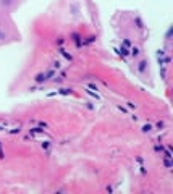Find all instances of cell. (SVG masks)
<instances>
[{"mask_svg":"<svg viewBox=\"0 0 173 194\" xmlns=\"http://www.w3.org/2000/svg\"><path fill=\"white\" fill-rule=\"evenodd\" d=\"M147 67H149V63H147V60H141L139 63H138V71L139 73H146V70H147Z\"/></svg>","mask_w":173,"mask_h":194,"instance_id":"cell-2","label":"cell"},{"mask_svg":"<svg viewBox=\"0 0 173 194\" xmlns=\"http://www.w3.org/2000/svg\"><path fill=\"white\" fill-rule=\"evenodd\" d=\"M126 105H128V107H130V109H131V110H136V107H138V105H136V104H133V102H128V104H126Z\"/></svg>","mask_w":173,"mask_h":194,"instance_id":"cell-20","label":"cell"},{"mask_svg":"<svg viewBox=\"0 0 173 194\" xmlns=\"http://www.w3.org/2000/svg\"><path fill=\"white\" fill-rule=\"evenodd\" d=\"M165 57V50H159L157 52V60H159V65H162V58Z\"/></svg>","mask_w":173,"mask_h":194,"instance_id":"cell-10","label":"cell"},{"mask_svg":"<svg viewBox=\"0 0 173 194\" xmlns=\"http://www.w3.org/2000/svg\"><path fill=\"white\" fill-rule=\"evenodd\" d=\"M55 68H60V62H54V63H52V70H55Z\"/></svg>","mask_w":173,"mask_h":194,"instance_id":"cell-19","label":"cell"},{"mask_svg":"<svg viewBox=\"0 0 173 194\" xmlns=\"http://www.w3.org/2000/svg\"><path fill=\"white\" fill-rule=\"evenodd\" d=\"M5 39H7V33L0 29V41H5Z\"/></svg>","mask_w":173,"mask_h":194,"instance_id":"cell-18","label":"cell"},{"mask_svg":"<svg viewBox=\"0 0 173 194\" xmlns=\"http://www.w3.org/2000/svg\"><path fill=\"white\" fill-rule=\"evenodd\" d=\"M71 92H73V89H71V88H62L60 91H58V94H62V96H70Z\"/></svg>","mask_w":173,"mask_h":194,"instance_id":"cell-6","label":"cell"},{"mask_svg":"<svg viewBox=\"0 0 173 194\" xmlns=\"http://www.w3.org/2000/svg\"><path fill=\"white\" fill-rule=\"evenodd\" d=\"M170 36H172V28H170V29H168V31H167V36H165V37H167V41H168V39H170Z\"/></svg>","mask_w":173,"mask_h":194,"instance_id":"cell-24","label":"cell"},{"mask_svg":"<svg viewBox=\"0 0 173 194\" xmlns=\"http://www.w3.org/2000/svg\"><path fill=\"white\" fill-rule=\"evenodd\" d=\"M164 165H165V168H168V170H170V168L173 167L172 159H167V157H165V159H164Z\"/></svg>","mask_w":173,"mask_h":194,"instance_id":"cell-11","label":"cell"},{"mask_svg":"<svg viewBox=\"0 0 173 194\" xmlns=\"http://www.w3.org/2000/svg\"><path fill=\"white\" fill-rule=\"evenodd\" d=\"M130 55H133L134 58H136V57H139V55H141V48L138 47V46H133V47L130 48Z\"/></svg>","mask_w":173,"mask_h":194,"instance_id":"cell-3","label":"cell"},{"mask_svg":"<svg viewBox=\"0 0 173 194\" xmlns=\"http://www.w3.org/2000/svg\"><path fill=\"white\" fill-rule=\"evenodd\" d=\"M71 39H73V42L76 44V46H78V47H81V36H79V34H76V33H73V34H71Z\"/></svg>","mask_w":173,"mask_h":194,"instance_id":"cell-4","label":"cell"},{"mask_svg":"<svg viewBox=\"0 0 173 194\" xmlns=\"http://www.w3.org/2000/svg\"><path fill=\"white\" fill-rule=\"evenodd\" d=\"M118 50H120V55H122V57H128V55H130V50H128V47H125V46H122Z\"/></svg>","mask_w":173,"mask_h":194,"instance_id":"cell-8","label":"cell"},{"mask_svg":"<svg viewBox=\"0 0 173 194\" xmlns=\"http://www.w3.org/2000/svg\"><path fill=\"white\" fill-rule=\"evenodd\" d=\"M152 130H154V126H152V125H144V126L141 128V131H143V133H151Z\"/></svg>","mask_w":173,"mask_h":194,"instance_id":"cell-9","label":"cell"},{"mask_svg":"<svg viewBox=\"0 0 173 194\" xmlns=\"http://www.w3.org/2000/svg\"><path fill=\"white\" fill-rule=\"evenodd\" d=\"M5 157V152H3V149H2V143H0V159H3Z\"/></svg>","mask_w":173,"mask_h":194,"instance_id":"cell-22","label":"cell"},{"mask_svg":"<svg viewBox=\"0 0 173 194\" xmlns=\"http://www.w3.org/2000/svg\"><path fill=\"white\" fill-rule=\"evenodd\" d=\"M155 128H157V130H164V128H165V121L164 120L157 121V123H155Z\"/></svg>","mask_w":173,"mask_h":194,"instance_id":"cell-14","label":"cell"},{"mask_svg":"<svg viewBox=\"0 0 173 194\" xmlns=\"http://www.w3.org/2000/svg\"><path fill=\"white\" fill-rule=\"evenodd\" d=\"M29 133L31 134H39V133H44V130H42V128H33V130H29Z\"/></svg>","mask_w":173,"mask_h":194,"instance_id":"cell-13","label":"cell"},{"mask_svg":"<svg viewBox=\"0 0 173 194\" xmlns=\"http://www.w3.org/2000/svg\"><path fill=\"white\" fill-rule=\"evenodd\" d=\"M20 131H21V126H16V128H13V130H10L8 133L10 134H16V133H20Z\"/></svg>","mask_w":173,"mask_h":194,"instance_id":"cell-15","label":"cell"},{"mask_svg":"<svg viewBox=\"0 0 173 194\" xmlns=\"http://www.w3.org/2000/svg\"><path fill=\"white\" fill-rule=\"evenodd\" d=\"M58 52H60V54L63 55L65 58H67V60H70V62L73 60V55H71V54H68V52L65 50V48H62V47H60V48H58Z\"/></svg>","mask_w":173,"mask_h":194,"instance_id":"cell-5","label":"cell"},{"mask_svg":"<svg viewBox=\"0 0 173 194\" xmlns=\"http://www.w3.org/2000/svg\"><path fill=\"white\" fill-rule=\"evenodd\" d=\"M94 41H96V36H91V37H88L83 44H91V42H94Z\"/></svg>","mask_w":173,"mask_h":194,"instance_id":"cell-17","label":"cell"},{"mask_svg":"<svg viewBox=\"0 0 173 194\" xmlns=\"http://www.w3.org/2000/svg\"><path fill=\"white\" fill-rule=\"evenodd\" d=\"M50 147V143L49 141H46V143H42V149H49Z\"/></svg>","mask_w":173,"mask_h":194,"instance_id":"cell-21","label":"cell"},{"mask_svg":"<svg viewBox=\"0 0 173 194\" xmlns=\"http://www.w3.org/2000/svg\"><path fill=\"white\" fill-rule=\"evenodd\" d=\"M134 23H136V28H138V29H144V23H143V20H141L139 16H136V18H134Z\"/></svg>","mask_w":173,"mask_h":194,"instance_id":"cell-7","label":"cell"},{"mask_svg":"<svg viewBox=\"0 0 173 194\" xmlns=\"http://www.w3.org/2000/svg\"><path fill=\"white\" fill-rule=\"evenodd\" d=\"M0 3H2L3 7H12L13 3H15V0H0Z\"/></svg>","mask_w":173,"mask_h":194,"instance_id":"cell-12","label":"cell"},{"mask_svg":"<svg viewBox=\"0 0 173 194\" xmlns=\"http://www.w3.org/2000/svg\"><path fill=\"white\" fill-rule=\"evenodd\" d=\"M65 41H67L65 37H58V39H57V46H58V47H62V46L65 44Z\"/></svg>","mask_w":173,"mask_h":194,"instance_id":"cell-16","label":"cell"},{"mask_svg":"<svg viewBox=\"0 0 173 194\" xmlns=\"http://www.w3.org/2000/svg\"><path fill=\"white\" fill-rule=\"evenodd\" d=\"M164 151V147H162V146H155V152H162Z\"/></svg>","mask_w":173,"mask_h":194,"instance_id":"cell-23","label":"cell"},{"mask_svg":"<svg viewBox=\"0 0 173 194\" xmlns=\"http://www.w3.org/2000/svg\"><path fill=\"white\" fill-rule=\"evenodd\" d=\"M54 76H55L54 70H49L46 73H39V75H36V78H34V83H36V84H42V83H47L49 79H52Z\"/></svg>","mask_w":173,"mask_h":194,"instance_id":"cell-1","label":"cell"}]
</instances>
